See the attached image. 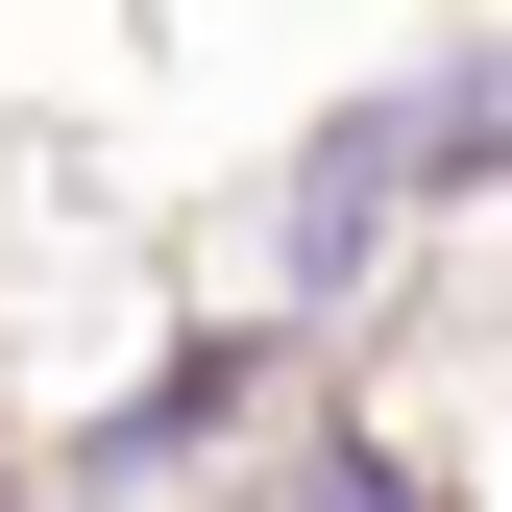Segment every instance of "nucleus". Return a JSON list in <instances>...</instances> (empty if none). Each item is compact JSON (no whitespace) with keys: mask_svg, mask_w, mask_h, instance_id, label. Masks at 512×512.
<instances>
[{"mask_svg":"<svg viewBox=\"0 0 512 512\" xmlns=\"http://www.w3.org/2000/svg\"><path fill=\"white\" fill-rule=\"evenodd\" d=\"M317 512H439V488H391V464H342V488H317Z\"/></svg>","mask_w":512,"mask_h":512,"instance_id":"nucleus-1","label":"nucleus"}]
</instances>
